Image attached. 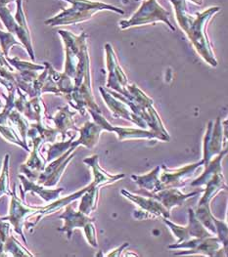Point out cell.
<instances>
[{
    "label": "cell",
    "mask_w": 228,
    "mask_h": 257,
    "mask_svg": "<svg viewBox=\"0 0 228 257\" xmlns=\"http://www.w3.org/2000/svg\"><path fill=\"white\" fill-rule=\"evenodd\" d=\"M102 130L103 129L94 121H86L81 128L77 129L80 136L72 143V145L75 147L82 145L88 149H93L98 144Z\"/></svg>",
    "instance_id": "cell-20"
},
{
    "label": "cell",
    "mask_w": 228,
    "mask_h": 257,
    "mask_svg": "<svg viewBox=\"0 0 228 257\" xmlns=\"http://www.w3.org/2000/svg\"><path fill=\"white\" fill-rule=\"evenodd\" d=\"M60 219L64 220V226L59 228V232H64L67 234L68 239L72 238L73 231L75 229H84L87 227L90 223L94 222L95 219L90 218L89 215H86L82 213L81 211H75L74 207L71 203H69L66 207L64 212L59 216Z\"/></svg>",
    "instance_id": "cell-15"
},
{
    "label": "cell",
    "mask_w": 228,
    "mask_h": 257,
    "mask_svg": "<svg viewBox=\"0 0 228 257\" xmlns=\"http://www.w3.org/2000/svg\"><path fill=\"white\" fill-rule=\"evenodd\" d=\"M16 3H17V11H16L14 18L19 25V35L17 36V37H18L20 42L22 43V45L26 48L31 59L33 61H35L36 56H35V51H34L33 43H32L31 33H30L28 23L26 20V15H25L24 9H23V0H16Z\"/></svg>",
    "instance_id": "cell-18"
},
{
    "label": "cell",
    "mask_w": 228,
    "mask_h": 257,
    "mask_svg": "<svg viewBox=\"0 0 228 257\" xmlns=\"http://www.w3.org/2000/svg\"><path fill=\"white\" fill-rule=\"evenodd\" d=\"M83 163L91 168L92 174H93L92 183L98 187L114 183L118 180L125 178V174L113 175V174H110L107 171H105L101 166H99V157L97 155H94L90 158H86L83 161Z\"/></svg>",
    "instance_id": "cell-19"
},
{
    "label": "cell",
    "mask_w": 228,
    "mask_h": 257,
    "mask_svg": "<svg viewBox=\"0 0 228 257\" xmlns=\"http://www.w3.org/2000/svg\"><path fill=\"white\" fill-rule=\"evenodd\" d=\"M122 194L124 195V197H126L130 201L136 203L141 208L140 211H136L141 214L137 217L138 219L155 218V217H162V218L169 219L171 216L170 211L161 202L157 201L154 198L148 197V196L146 198V197H142V196L133 195L126 190H123Z\"/></svg>",
    "instance_id": "cell-11"
},
{
    "label": "cell",
    "mask_w": 228,
    "mask_h": 257,
    "mask_svg": "<svg viewBox=\"0 0 228 257\" xmlns=\"http://www.w3.org/2000/svg\"><path fill=\"white\" fill-rule=\"evenodd\" d=\"M87 111L91 114L93 121L97 123L101 128L105 131H108V132H115L118 135L119 140H121V141H125L128 139H149V140L157 139V140L165 141L161 136L157 135L151 130L114 126L102 115L101 111L93 110H87Z\"/></svg>",
    "instance_id": "cell-8"
},
{
    "label": "cell",
    "mask_w": 228,
    "mask_h": 257,
    "mask_svg": "<svg viewBox=\"0 0 228 257\" xmlns=\"http://www.w3.org/2000/svg\"><path fill=\"white\" fill-rule=\"evenodd\" d=\"M206 185V189L203 190L205 193L203 195V197L201 198L198 207H203V208H210L209 203L211 202V200L222 190H225L226 183L223 177L222 172H218L215 173Z\"/></svg>",
    "instance_id": "cell-21"
},
{
    "label": "cell",
    "mask_w": 228,
    "mask_h": 257,
    "mask_svg": "<svg viewBox=\"0 0 228 257\" xmlns=\"http://www.w3.org/2000/svg\"><path fill=\"white\" fill-rule=\"evenodd\" d=\"M13 1H16V0H0V6H6L7 4H9Z\"/></svg>",
    "instance_id": "cell-38"
},
{
    "label": "cell",
    "mask_w": 228,
    "mask_h": 257,
    "mask_svg": "<svg viewBox=\"0 0 228 257\" xmlns=\"http://www.w3.org/2000/svg\"><path fill=\"white\" fill-rule=\"evenodd\" d=\"M160 171L161 167L157 166L145 175H132V178L142 190H147L150 193H157L163 190V186L159 178Z\"/></svg>",
    "instance_id": "cell-23"
},
{
    "label": "cell",
    "mask_w": 228,
    "mask_h": 257,
    "mask_svg": "<svg viewBox=\"0 0 228 257\" xmlns=\"http://www.w3.org/2000/svg\"><path fill=\"white\" fill-rule=\"evenodd\" d=\"M88 189V186L81 189L80 191H77L76 193L70 195V196H67L65 198H62V199H59L53 201V202H50V204L46 205V206H41L40 209L38 210V212H36L35 214L31 215L26 222L24 224V226L27 228V229H30V228H33L35 227L37 224H38L39 221L41 220L43 217H45L46 215H49V214H52L54 212H57L59 210H61L62 208L66 207L69 203H71L74 201H76L77 199L81 198V196L87 191Z\"/></svg>",
    "instance_id": "cell-14"
},
{
    "label": "cell",
    "mask_w": 228,
    "mask_h": 257,
    "mask_svg": "<svg viewBox=\"0 0 228 257\" xmlns=\"http://www.w3.org/2000/svg\"><path fill=\"white\" fill-rule=\"evenodd\" d=\"M170 249H186L174 253V255H190L202 254L206 256H226L227 252L224 250L220 239L217 237L208 238H193V239L176 242L169 245Z\"/></svg>",
    "instance_id": "cell-5"
},
{
    "label": "cell",
    "mask_w": 228,
    "mask_h": 257,
    "mask_svg": "<svg viewBox=\"0 0 228 257\" xmlns=\"http://www.w3.org/2000/svg\"><path fill=\"white\" fill-rule=\"evenodd\" d=\"M226 154H227V148H224L217 156H215V158H212L209 161V164L207 166H205L206 168H205V171L203 172V174L200 177H198L197 179H195L191 183V186H193V187L204 186L215 173L222 172L221 161Z\"/></svg>",
    "instance_id": "cell-24"
},
{
    "label": "cell",
    "mask_w": 228,
    "mask_h": 257,
    "mask_svg": "<svg viewBox=\"0 0 228 257\" xmlns=\"http://www.w3.org/2000/svg\"><path fill=\"white\" fill-rule=\"evenodd\" d=\"M75 137H76V134H74L68 141L63 140L62 142H58V143L48 145L46 162L50 163V162L54 161L55 159L61 157L64 153H66L72 146V143H73Z\"/></svg>",
    "instance_id": "cell-28"
},
{
    "label": "cell",
    "mask_w": 228,
    "mask_h": 257,
    "mask_svg": "<svg viewBox=\"0 0 228 257\" xmlns=\"http://www.w3.org/2000/svg\"><path fill=\"white\" fill-rule=\"evenodd\" d=\"M214 224H215V229H216V235L217 238L220 239L224 250L227 252V243H228V233H227V224L224 221L214 219Z\"/></svg>",
    "instance_id": "cell-34"
},
{
    "label": "cell",
    "mask_w": 228,
    "mask_h": 257,
    "mask_svg": "<svg viewBox=\"0 0 228 257\" xmlns=\"http://www.w3.org/2000/svg\"><path fill=\"white\" fill-rule=\"evenodd\" d=\"M11 224L9 222L2 220L0 217V256H4L3 252V244L6 239L10 236Z\"/></svg>",
    "instance_id": "cell-35"
},
{
    "label": "cell",
    "mask_w": 228,
    "mask_h": 257,
    "mask_svg": "<svg viewBox=\"0 0 228 257\" xmlns=\"http://www.w3.org/2000/svg\"><path fill=\"white\" fill-rule=\"evenodd\" d=\"M9 123L19 132L22 140L27 143V132L30 128L28 118L19 110L13 109L9 114Z\"/></svg>",
    "instance_id": "cell-26"
},
{
    "label": "cell",
    "mask_w": 228,
    "mask_h": 257,
    "mask_svg": "<svg viewBox=\"0 0 228 257\" xmlns=\"http://www.w3.org/2000/svg\"><path fill=\"white\" fill-rule=\"evenodd\" d=\"M0 134L8 142L13 143L15 145H18V146L23 148L24 150H26L28 152H31L28 144L25 143L22 140V138L20 137L18 133H17V130L14 128L10 123L7 124V125H0Z\"/></svg>",
    "instance_id": "cell-29"
},
{
    "label": "cell",
    "mask_w": 228,
    "mask_h": 257,
    "mask_svg": "<svg viewBox=\"0 0 228 257\" xmlns=\"http://www.w3.org/2000/svg\"><path fill=\"white\" fill-rule=\"evenodd\" d=\"M191 2H193L194 4H196V5H199V6H201L202 4H203V1L204 0H190Z\"/></svg>",
    "instance_id": "cell-39"
},
{
    "label": "cell",
    "mask_w": 228,
    "mask_h": 257,
    "mask_svg": "<svg viewBox=\"0 0 228 257\" xmlns=\"http://www.w3.org/2000/svg\"><path fill=\"white\" fill-rule=\"evenodd\" d=\"M219 11L220 7L213 6L201 13L197 12L195 16L188 13L186 16L176 20L181 30L189 38L197 53L213 68L217 67V61L207 35V26L211 18Z\"/></svg>",
    "instance_id": "cell-2"
},
{
    "label": "cell",
    "mask_w": 228,
    "mask_h": 257,
    "mask_svg": "<svg viewBox=\"0 0 228 257\" xmlns=\"http://www.w3.org/2000/svg\"><path fill=\"white\" fill-rule=\"evenodd\" d=\"M8 63L14 67L18 72H29V71H43L45 69L44 66H39V65H36V64H33V63H30V62H25V61H22L20 60L19 58L15 57V58H9L7 57L6 58Z\"/></svg>",
    "instance_id": "cell-32"
},
{
    "label": "cell",
    "mask_w": 228,
    "mask_h": 257,
    "mask_svg": "<svg viewBox=\"0 0 228 257\" xmlns=\"http://www.w3.org/2000/svg\"><path fill=\"white\" fill-rule=\"evenodd\" d=\"M201 191L202 190H200L199 192L198 191L193 192L191 194H183L177 188H169V189L161 190L157 193H150V192H145V191H144V193L146 196L151 197V198L156 199L157 201H159L171 212L172 207L183 204V202H185L186 200L198 195Z\"/></svg>",
    "instance_id": "cell-16"
},
{
    "label": "cell",
    "mask_w": 228,
    "mask_h": 257,
    "mask_svg": "<svg viewBox=\"0 0 228 257\" xmlns=\"http://www.w3.org/2000/svg\"><path fill=\"white\" fill-rule=\"evenodd\" d=\"M9 163H10V155H5L4 161H3V166L0 173V198L3 195L11 196L12 192L10 190L9 185Z\"/></svg>",
    "instance_id": "cell-30"
},
{
    "label": "cell",
    "mask_w": 228,
    "mask_h": 257,
    "mask_svg": "<svg viewBox=\"0 0 228 257\" xmlns=\"http://www.w3.org/2000/svg\"><path fill=\"white\" fill-rule=\"evenodd\" d=\"M171 13L166 10L157 0H144L142 1L138 10L129 20L120 22V28L127 30L133 27H138L148 24H155L156 22H163L171 29L172 32L175 28L170 21Z\"/></svg>",
    "instance_id": "cell-4"
},
{
    "label": "cell",
    "mask_w": 228,
    "mask_h": 257,
    "mask_svg": "<svg viewBox=\"0 0 228 257\" xmlns=\"http://www.w3.org/2000/svg\"><path fill=\"white\" fill-rule=\"evenodd\" d=\"M10 197H11V202H10L9 214L1 218L2 220L9 221L11 226L14 228V231L17 234H19L24 242L27 243V239L25 238V235L23 233L24 224L31 215L38 212L41 206L29 205L25 201L20 199L19 197L16 195V185L14 186V189Z\"/></svg>",
    "instance_id": "cell-6"
},
{
    "label": "cell",
    "mask_w": 228,
    "mask_h": 257,
    "mask_svg": "<svg viewBox=\"0 0 228 257\" xmlns=\"http://www.w3.org/2000/svg\"><path fill=\"white\" fill-rule=\"evenodd\" d=\"M76 111L70 110L69 106H64L58 109L57 113L52 118L59 134H62L63 140H65V136L70 129H74L77 131V127L74 121V116L76 115Z\"/></svg>",
    "instance_id": "cell-22"
},
{
    "label": "cell",
    "mask_w": 228,
    "mask_h": 257,
    "mask_svg": "<svg viewBox=\"0 0 228 257\" xmlns=\"http://www.w3.org/2000/svg\"><path fill=\"white\" fill-rule=\"evenodd\" d=\"M188 214L189 222L184 227L172 223L171 221L168 220V218H163L164 223L170 228L172 234L178 239L177 242L185 241L193 238H208L213 236L204 227V225L197 219L193 209H188Z\"/></svg>",
    "instance_id": "cell-10"
},
{
    "label": "cell",
    "mask_w": 228,
    "mask_h": 257,
    "mask_svg": "<svg viewBox=\"0 0 228 257\" xmlns=\"http://www.w3.org/2000/svg\"><path fill=\"white\" fill-rule=\"evenodd\" d=\"M0 84H2V85H4L7 89H8V91H11V90H13V89H15V88H17L15 85H13V84H10V83H8L7 81H5L2 77H1V75H0Z\"/></svg>",
    "instance_id": "cell-37"
},
{
    "label": "cell",
    "mask_w": 228,
    "mask_h": 257,
    "mask_svg": "<svg viewBox=\"0 0 228 257\" xmlns=\"http://www.w3.org/2000/svg\"><path fill=\"white\" fill-rule=\"evenodd\" d=\"M99 91L101 93V96L106 103L107 107L112 111V114L115 118H124L129 121H132L140 128L147 129V124L143 119L138 117L136 114L133 113L132 109L129 107L128 104H126L124 101L116 98L112 94L107 91L106 88L100 87Z\"/></svg>",
    "instance_id": "cell-12"
},
{
    "label": "cell",
    "mask_w": 228,
    "mask_h": 257,
    "mask_svg": "<svg viewBox=\"0 0 228 257\" xmlns=\"http://www.w3.org/2000/svg\"><path fill=\"white\" fill-rule=\"evenodd\" d=\"M19 179L22 182L24 189L21 188V194H22V200L25 201V194L28 192H33L38 195L44 202H51L57 200L60 197V194L64 191L63 188L59 189H46L43 185H39L37 182L29 180L25 175L20 174Z\"/></svg>",
    "instance_id": "cell-17"
},
{
    "label": "cell",
    "mask_w": 228,
    "mask_h": 257,
    "mask_svg": "<svg viewBox=\"0 0 228 257\" xmlns=\"http://www.w3.org/2000/svg\"><path fill=\"white\" fill-rule=\"evenodd\" d=\"M204 166V161L201 160L198 163L187 165L184 167L178 168V169H170L167 166H162L161 169L162 171L161 174L159 175L160 181L163 186L164 189H169V188H181L185 185V179L189 177L191 174L198 169L199 167Z\"/></svg>",
    "instance_id": "cell-13"
},
{
    "label": "cell",
    "mask_w": 228,
    "mask_h": 257,
    "mask_svg": "<svg viewBox=\"0 0 228 257\" xmlns=\"http://www.w3.org/2000/svg\"><path fill=\"white\" fill-rule=\"evenodd\" d=\"M58 34L65 44L66 62L64 73L74 79L75 87H79L85 80L91 79L87 35L82 33L79 36H75L63 30L58 31Z\"/></svg>",
    "instance_id": "cell-1"
},
{
    "label": "cell",
    "mask_w": 228,
    "mask_h": 257,
    "mask_svg": "<svg viewBox=\"0 0 228 257\" xmlns=\"http://www.w3.org/2000/svg\"><path fill=\"white\" fill-rule=\"evenodd\" d=\"M14 45H22V43L16 40V37L9 32H3L0 30V47L4 56L9 57V50Z\"/></svg>",
    "instance_id": "cell-33"
},
{
    "label": "cell",
    "mask_w": 228,
    "mask_h": 257,
    "mask_svg": "<svg viewBox=\"0 0 228 257\" xmlns=\"http://www.w3.org/2000/svg\"><path fill=\"white\" fill-rule=\"evenodd\" d=\"M227 138L224 136L223 125L220 117H217L215 121L210 120L208 124L203 143V161L204 166H207L209 161L217 156L222 150L223 145L226 148Z\"/></svg>",
    "instance_id": "cell-7"
},
{
    "label": "cell",
    "mask_w": 228,
    "mask_h": 257,
    "mask_svg": "<svg viewBox=\"0 0 228 257\" xmlns=\"http://www.w3.org/2000/svg\"><path fill=\"white\" fill-rule=\"evenodd\" d=\"M99 190L100 187L96 186L92 182L88 185L87 191L81 196V202L78 206L79 211L89 215L95 210L99 197Z\"/></svg>",
    "instance_id": "cell-25"
},
{
    "label": "cell",
    "mask_w": 228,
    "mask_h": 257,
    "mask_svg": "<svg viewBox=\"0 0 228 257\" xmlns=\"http://www.w3.org/2000/svg\"><path fill=\"white\" fill-rule=\"evenodd\" d=\"M71 4L70 8L63 9L59 14L52 18L46 20L44 23L50 27L76 25L92 18V16L100 11H112L124 15L125 11L122 8L116 7L112 4L104 3L94 0H63Z\"/></svg>",
    "instance_id": "cell-3"
},
{
    "label": "cell",
    "mask_w": 228,
    "mask_h": 257,
    "mask_svg": "<svg viewBox=\"0 0 228 257\" xmlns=\"http://www.w3.org/2000/svg\"><path fill=\"white\" fill-rule=\"evenodd\" d=\"M105 51L106 65L108 69V78L105 88L120 93L123 96H126L128 94L127 85L129 84V79L124 70L120 66L118 58L111 44L107 43L105 45Z\"/></svg>",
    "instance_id": "cell-9"
},
{
    "label": "cell",
    "mask_w": 228,
    "mask_h": 257,
    "mask_svg": "<svg viewBox=\"0 0 228 257\" xmlns=\"http://www.w3.org/2000/svg\"><path fill=\"white\" fill-rule=\"evenodd\" d=\"M4 255L11 254L12 256H34L27 248H25L14 236H9L3 244Z\"/></svg>",
    "instance_id": "cell-27"
},
{
    "label": "cell",
    "mask_w": 228,
    "mask_h": 257,
    "mask_svg": "<svg viewBox=\"0 0 228 257\" xmlns=\"http://www.w3.org/2000/svg\"><path fill=\"white\" fill-rule=\"evenodd\" d=\"M76 156V153L73 152L60 166H58L57 168L51 173V175L44 181V183L42 184L44 187H54L57 185L59 180L61 179L66 167L68 166V165L71 163V161L75 158Z\"/></svg>",
    "instance_id": "cell-31"
},
{
    "label": "cell",
    "mask_w": 228,
    "mask_h": 257,
    "mask_svg": "<svg viewBox=\"0 0 228 257\" xmlns=\"http://www.w3.org/2000/svg\"><path fill=\"white\" fill-rule=\"evenodd\" d=\"M136 1H140V0H136Z\"/></svg>",
    "instance_id": "cell-40"
},
{
    "label": "cell",
    "mask_w": 228,
    "mask_h": 257,
    "mask_svg": "<svg viewBox=\"0 0 228 257\" xmlns=\"http://www.w3.org/2000/svg\"><path fill=\"white\" fill-rule=\"evenodd\" d=\"M130 245V243H128V242H125V244H123L122 246H120L118 249H116L114 251H112L111 253H109V254H107L106 256H121V253H122V251L126 248V247H128Z\"/></svg>",
    "instance_id": "cell-36"
}]
</instances>
